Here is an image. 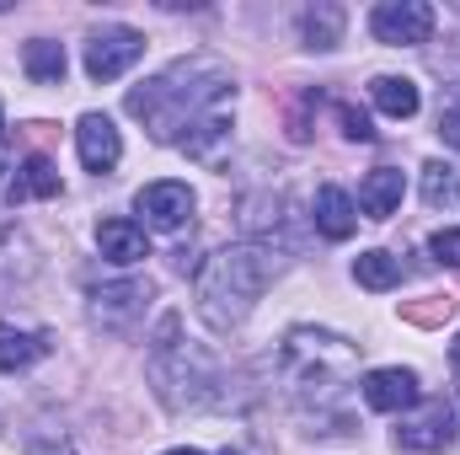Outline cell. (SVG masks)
<instances>
[{
  "label": "cell",
  "instance_id": "5",
  "mask_svg": "<svg viewBox=\"0 0 460 455\" xmlns=\"http://www.w3.org/2000/svg\"><path fill=\"white\" fill-rule=\"evenodd\" d=\"M134 215H145V230H182L193 220V188L188 183H150L134 193Z\"/></svg>",
  "mask_w": 460,
  "mask_h": 455
},
{
  "label": "cell",
  "instance_id": "9",
  "mask_svg": "<svg viewBox=\"0 0 460 455\" xmlns=\"http://www.w3.org/2000/svg\"><path fill=\"white\" fill-rule=\"evenodd\" d=\"M364 402H369L375 413H407V407L418 402V375L402 370V364L369 370V375H364Z\"/></svg>",
  "mask_w": 460,
  "mask_h": 455
},
{
  "label": "cell",
  "instance_id": "28",
  "mask_svg": "<svg viewBox=\"0 0 460 455\" xmlns=\"http://www.w3.org/2000/svg\"><path fill=\"white\" fill-rule=\"evenodd\" d=\"M0 123H5V118H0Z\"/></svg>",
  "mask_w": 460,
  "mask_h": 455
},
{
  "label": "cell",
  "instance_id": "2",
  "mask_svg": "<svg viewBox=\"0 0 460 455\" xmlns=\"http://www.w3.org/2000/svg\"><path fill=\"white\" fill-rule=\"evenodd\" d=\"M279 273V257L257 241H235L226 252H215L204 268H199V317L215 327V333H230L246 322V311L257 306V295L273 284Z\"/></svg>",
  "mask_w": 460,
  "mask_h": 455
},
{
  "label": "cell",
  "instance_id": "1",
  "mask_svg": "<svg viewBox=\"0 0 460 455\" xmlns=\"http://www.w3.org/2000/svg\"><path fill=\"white\" fill-rule=\"evenodd\" d=\"M230 103V70L209 54H188L139 92H128V113L139 118L161 145H182L204 118L226 113Z\"/></svg>",
  "mask_w": 460,
  "mask_h": 455
},
{
  "label": "cell",
  "instance_id": "26",
  "mask_svg": "<svg viewBox=\"0 0 460 455\" xmlns=\"http://www.w3.org/2000/svg\"><path fill=\"white\" fill-rule=\"evenodd\" d=\"M166 455H199V451H188V445H182V451H166Z\"/></svg>",
  "mask_w": 460,
  "mask_h": 455
},
{
  "label": "cell",
  "instance_id": "15",
  "mask_svg": "<svg viewBox=\"0 0 460 455\" xmlns=\"http://www.w3.org/2000/svg\"><path fill=\"white\" fill-rule=\"evenodd\" d=\"M5 193H11V204H22V199H54L59 193V166L49 156H27L16 166V177H11Z\"/></svg>",
  "mask_w": 460,
  "mask_h": 455
},
{
  "label": "cell",
  "instance_id": "24",
  "mask_svg": "<svg viewBox=\"0 0 460 455\" xmlns=\"http://www.w3.org/2000/svg\"><path fill=\"white\" fill-rule=\"evenodd\" d=\"M38 455H75V445H65V440H49V445H38Z\"/></svg>",
  "mask_w": 460,
  "mask_h": 455
},
{
  "label": "cell",
  "instance_id": "16",
  "mask_svg": "<svg viewBox=\"0 0 460 455\" xmlns=\"http://www.w3.org/2000/svg\"><path fill=\"white\" fill-rule=\"evenodd\" d=\"M343 5H332V0H322V5H305L300 11V38H305V49H338L343 43Z\"/></svg>",
  "mask_w": 460,
  "mask_h": 455
},
{
  "label": "cell",
  "instance_id": "27",
  "mask_svg": "<svg viewBox=\"0 0 460 455\" xmlns=\"http://www.w3.org/2000/svg\"><path fill=\"white\" fill-rule=\"evenodd\" d=\"M220 455H241V451H220Z\"/></svg>",
  "mask_w": 460,
  "mask_h": 455
},
{
  "label": "cell",
  "instance_id": "23",
  "mask_svg": "<svg viewBox=\"0 0 460 455\" xmlns=\"http://www.w3.org/2000/svg\"><path fill=\"white\" fill-rule=\"evenodd\" d=\"M439 134H445V139H450V145L460 150V86L450 92V103L439 108Z\"/></svg>",
  "mask_w": 460,
  "mask_h": 455
},
{
  "label": "cell",
  "instance_id": "12",
  "mask_svg": "<svg viewBox=\"0 0 460 455\" xmlns=\"http://www.w3.org/2000/svg\"><path fill=\"white\" fill-rule=\"evenodd\" d=\"M402 193H407L402 172H396V166H375V172L358 183V215H369V220H391V215L402 210Z\"/></svg>",
  "mask_w": 460,
  "mask_h": 455
},
{
  "label": "cell",
  "instance_id": "11",
  "mask_svg": "<svg viewBox=\"0 0 460 455\" xmlns=\"http://www.w3.org/2000/svg\"><path fill=\"white\" fill-rule=\"evenodd\" d=\"M97 246H102V257L118 263V268H128V263H145V257H150V236H145V226H139V220H123V215L97 226Z\"/></svg>",
  "mask_w": 460,
  "mask_h": 455
},
{
  "label": "cell",
  "instance_id": "10",
  "mask_svg": "<svg viewBox=\"0 0 460 455\" xmlns=\"http://www.w3.org/2000/svg\"><path fill=\"white\" fill-rule=\"evenodd\" d=\"M145 300H150V284H139V279L102 284V290L92 295V317H97L102 327H128V322L145 311Z\"/></svg>",
  "mask_w": 460,
  "mask_h": 455
},
{
  "label": "cell",
  "instance_id": "20",
  "mask_svg": "<svg viewBox=\"0 0 460 455\" xmlns=\"http://www.w3.org/2000/svg\"><path fill=\"white\" fill-rule=\"evenodd\" d=\"M423 199H429V210H456V204H460V177H456V166H445V161H429V166H423Z\"/></svg>",
  "mask_w": 460,
  "mask_h": 455
},
{
  "label": "cell",
  "instance_id": "25",
  "mask_svg": "<svg viewBox=\"0 0 460 455\" xmlns=\"http://www.w3.org/2000/svg\"><path fill=\"white\" fill-rule=\"evenodd\" d=\"M450 364H456V370H460V338L450 343Z\"/></svg>",
  "mask_w": 460,
  "mask_h": 455
},
{
  "label": "cell",
  "instance_id": "3",
  "mask_svg": "<svg viewBox=\"0 0 460 455\" xmlns=\"http://www.w3.org/2000/svg\"><path fill=\"white\" fill-rule=\"evenodd\" d=\"M284 364H289V380L300 391H322L332 397L343 386V375L353 370V348L332 333H311V327H295L284 338Z\"/></svg>",
  "mask_w": 460,
  "mask_h": 455
},
{
  "label": "cell",
  "instance_id": "4",
  "mask_svg": "<svg viewBox=\"0 0 460 455\" xmlns=\"http://www.w3.org/2000/svg\"><path fill=\"white\" fill-rule=\"evenodd\" d=\"M369 32L391 49H412L434 38V5L429 0H380L369 11Z\"/></svg>",
  "mask_w": 460,
  "mask_h": 455
},
{
  "label": "cell",
  "instance_id": "8",
  "mask_svg": "<svg viewBox=\"0 0 460 455\" xmlns=\"http://www.w3.org/2000/svg\"><path fill=\"white\" fill-rule=\"evenodd\" d=\"M75 150H81V166L86 172H113L123 161V139H118L113 118L108 113H86L75 123Z\"/></svg>",
  "mask_w": 460,
  "mask_h": 455
},
{
  "label": "cell",
  "instance_id": "13",
  "mask_svg": "<svg viewBox=\"0 0 460 455\" xmlns=\"http://www.w3.org/2000/svg\"><path fill=\"white\" fill-rule=\"evenodd\" d=\"M311 220H316V230L327 236V241H348L353 236V226H358V204L348 199L343 188H316V204H311Z\"/></svg>",
  "mask_w": 460,
  "mask_h": 455
},
{
  "label": "cell",
  "instance_id": "22",
  "mask_svg": "<svg viewBox=\"0 0 460 455\" xmlns=\"http://www.w3.org/2000/svg\"><path fill=\"white\" fill-rule=\"evenodd\" d=\"M429 246H434V257H439V263H450V268H460V226L439 230V236H434Z\"/></svg>",
  "mask_w": 460,
  "mask_h": 455
},
{
  "label": "cell",
  "instance_id": "21",
  "mask_svg": "<svg viewBox=\"0 0 460 455\" xmlns=\"http://www.w3.org/2000/svg\"><path fill=\"white\" fill-rule=\"evenodd\" d=\"M338 123H343V134H348V139H358V145H369V139H375V129H369V118L358 113L353 103H338Z\"/></svg>",
  "mask_w": 460,
  "mask_h": 455
},
{
  "label": "cell",
  "instance_id": "19",
  "mask_svg": "<svg viewBox=\"0 0 460 455\" xmlns=\"http://www.w3.org/2000/svg\"><path fill=\"white\" fill-rule=\"evenodd\" d=\"M353 279H358L364 290H396V284H402V263H396L391 252H358V257H353Z\"/></svg>",
  "mask_w": 460,
  "mask_h": 455
},
{
  "label": "cell",
  "instance_id": "7",
  "mask_svg": "<svg viewBox=\"0 0 460 455\" xmlns=\"http://www.w3.org/2000/svg\"><path fill=\"white\" fill-rule=\"evenodd\" d=\"M456 413L439 402V397H429L423 407H418V418H407L402 429H396V440H402V451L412 455H434V451H450L456 445Z\"/></svg>",
  "mask_w": 460,
  "mask_h": 455
},
{
  "label": "cell",
  "instance_id": "17",
  "mask_svg": "<svg viewBox=\"0 0 460 455\" xmlns=\"http://www.w3.org/2000/svg\"><path fill=\"white\" fill-rule=\"evenodd\" d=\"M65 43H54V38H32L27 49H22V70L38 81V86H59L65 81Z\"/></svg>",
  "mask_w": 460,
  "mask_h": 455
},
{
  "label": "cell",
  "instance_id": "6",
  "mask_svg": "<svg viewBox=\"0 0 460 455\" xmlns=\"http://www.w3.org/2000/svg\"><path fill=\"white\" fill-rule=\"evenodd\" d=\"M139 54H145V38H139L134 27H102V32H92V43H86V76H92V81H118Z\"/></svg>",
  "mask_w": 460,
  "mask_h": 455
},
{
  "label": "cell",
  "instance_id": "18",
  "mask_svg": "<svg viewBox=\"0 0 460 455\" xmlns=\"http://www.w3.org/2000/svg\"><path fill=\"white\" fill-rule=\"evenodd\" d=\"M43 353H49V338H43V333H16V327H0V370H5V375L32 370Z\"/></svg>",
  "mask_w": 460,
  "mask_h": 455
},
{
  "label": "cell",
  "instance_id": "14",
  "mask_svg": "<svg viewBox=\"0 0 460 455\" xmlns=\"http://www.w3.org/2000/svg\"><path fill=\"white\" fill-rule=\"evenodd\" d=\"M369 103L385 118H412L423 108V92H418V81H407V76H375V81H369Z\"/></svg>",
  "mask_w": 460,
  "mask_h": 455
}]
</instances>
